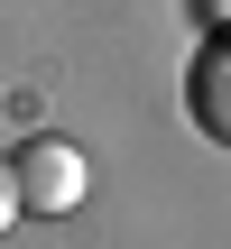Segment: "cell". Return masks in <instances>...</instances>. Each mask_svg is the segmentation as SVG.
<instances>
[{"instance_id":"6da1fadb","label":"cell","mask_w":231,"mask_h":249,"mask_svg":"<svg viewBox=\"0 0 231 249\" xmlns=\"http://www.w3.org/2000/svg\"><path fill=\"white\" fill-rule=\"evenodd\" d=\"M9 176H19V203H28V213H46V222H65V213L93 194L83 148H74V139H56V129H46V139H28V148L9 157Z\"/></svg>"},{"instance_id":"277c9868","label":"cell","mask_w":231,"mask_h":249,"mask_svg":"<svg viewBox=\"0 0 231 249\" xmlns=\"http://www.w3.org/2000/svg\"><path fill=\"white\" fill-rule=\"evenodd\" d=\"M204 18H213V28H231V0H204Z\"/></svg>"},{"instance_id":"3957f363","label":"cell","mask_w":231,"mask_h":249,"mask_svg":"<svg viewBox=\"0 0 231 249\" xmlns=\"http://www.w3.org/2000/svg\"><path fill=\"white\" fill-rule=\"evenodd\" d=\"M19 213H28V203H19V176H9V157H0V231H9Z\"/></svg>"},{"instance_id":"7a4b0ae2","label":"cell","mask_w":231,"mask_h":249,"mask_svg":"<svg viewBox=\"0 0 231 249\" xmlns=\"http://www.w3.org/2000/svg\"><path fill=\"white\" fill-rule=\"evenodd\" d=\"M185 111H194L204 139H222V148H231V28H213L204 55L185 65Z\"/></svg>"}]
</instances>
